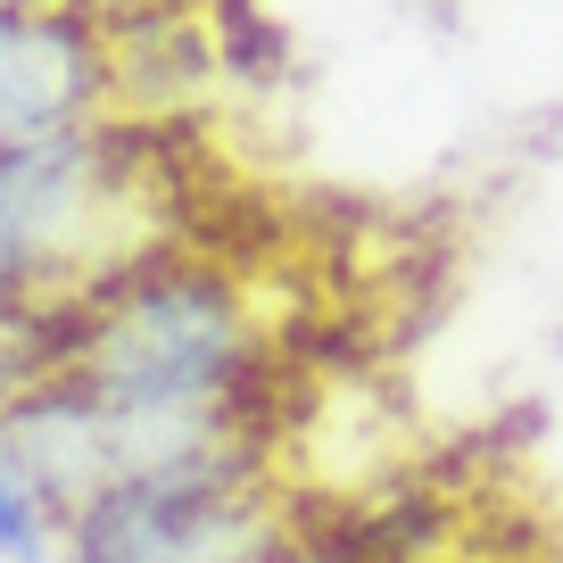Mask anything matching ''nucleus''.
Instances as JSON below:
<instances>
[{
    "label": "nucleus",
    "instance_id": "4",
    "mask_svg": "<svg viewBox=\"0 0 563 563\" xmlns=\"http://www.w3.org/2000/svg\"><path fill=\"white\" fill-rule=\"evenodd\" d=\"M117 100L108 84V25L75 0L58 9H0V150L67 124H100Z\"/></svg>",
    "mask_w": 563,
    "mask_h": 563
},
{
    "label": "nucleus",
    "instance_id": "5",
    "mask_svg": "<svg viewBox=\"0 0 563 563\" xmlns=\"http://www.w3.org/2000/svg\"><path fill=\"white\" fill-rule=\"evenodd\" d=\"M0 563H67V522L9 456H0Z\"/></svg>",
    "mask_w": 563,
    "mask_h": 563
},
{
    "label": "nucleus",
    "instance_id": "7",
    "mask_svg": "<svg viewBox=\"0 0 563 563\" xmlns=\"http://www.w3.org/2000/svg\"><path fill=\"white\" fill-rule=\"evenodd\" d=\"M0 9H18V0H0Z\"/></svg>",
    "mask_w": 563,
    "mask_h": 563
},
{
    "label": "nucleus",
    "instance_id": "2",
    "mask_svg": "<svg viewBox=\"0 0 563 563\" xmlns=\"http://www.w3.org/2000/svg\"><path fill=\"white\" fill-rule=\"evenodd\" d=\"M141 158L108 124H67L0 150V323L25 307L91 290L100 274L150 257Z\"/></svg>",
    "mask_w": 563,
    "mask_h": 563
},
{
    "label": "nucleus",
    "instance_id": "3",
    "mask_svg": "<svg viewBox=\"0 0 563 563\" xmlns=\"http://www.w3.org/2000/svg\"><path fill=\"white\" fill-rule=\"evenodd\" d=\"M282 539L257 440H232L166 473L108 481L67 522V563H265Z\"/></svg>",
    "mask_w": 563,
    "mask_h": 563
},
{
    "label": "nucleus",
    "instance_id": "1",
    "mask_svg": "<svg viewBox=\"0 0 563 563\" xmlns=\"http://www.w3.org/2000/svg\"><path fill=\"white\" fill-rule=\"evenodd\" d=\"M51 382H75L108 415L241 422L265 382V340L232 274L199 257H150L100 274L51 316Z\"/></svg>",
    "mask_w": 563,
    "mask_h": 563
},
{
    "label": "nucleus",
    "instance_id": "6",
    "mask_svg": "<svg viewBox=\"0 0 563 563\" xmlns=\"http://www.w3.org/2000/svg\"><path fill=\"white\" fill-rule=\"evenodd\" d=\"M265 563H365V547H340V539H282Z\"/></svg>",
    "mask_w": 563,
    "mask_h": 563
}]
</instances>
